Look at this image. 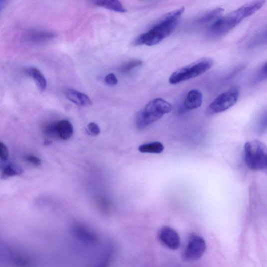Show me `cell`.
<instances>
[{"mask_svg":"<svg viewBox=\"0 0 267 267\" xmlns=\"http://www.w3.org/2000/svg\"><path fill=\"white\" fill-rule=\"evenodd\" d=\"M186 8L170 12L148 32L140 34L133 42L136 46H154L169 37L178 27Z\"/></svg>","mask_w":267,"mask_h":267,"instance_id":"1","label":"cell"},{"mask_svg":"<svg viewBox=\"0 0 267 267\" xmlns=\"http://www.w3.org/2000/svg\"><path fill=\"white\" fill-rule=\"evenodd\" d=\"M265 4V1H254L242 6L212 24L208 28V34L214 38L222 37L235 28L245 19L256 14Z\"/></svg>","mask_w":267,"mask_h":267,"instance_id":"2","label":"cell"},{"mask_svg":"<svg viewBox=\"0 0 267 267\" xmlns=\"http://www.w3.org/2000/svg\"><path fill=\"white\" fill-rule=\"evenodd\" d=\"M244 160L251 170L267 175V146L258 140L248 142L244 148Z\"/></svg>","mask_w":267,"mask_h":267,"instance_id":"3","label":"cell"},{"mask_svg":"<svg viewBox=\"0 0 267 267\" xmlns=\"http://www.w3.org/2000/svg\"><path fill=\"white\" fill-rule=\"evenodd\" d=\"M172 110V105L165 100L162 98L154 100L138 114L136 126L140 130L146 128L165 114L171 112Z\"/></svg>","mask_w":267,"mask_h":267,"instance_id":"4","label":"cell"},{"mask_svg":"<svg viewBox=\"0 0 267 267\" xmlns=\"http://www.w3.org/2000/svg\"><path fill=\"white\" fill-rule=\"evenodd\" d=\"M214 60L203 58L192 64L176 71L169 79L172 84H176L198 78L207 72L213 66Z\"/></svg>","mask_w":267,"mask_h":267,"instance_id":"5","label":"cell"},{"mask_svg":"<svg viewBox=\"0 0 267 267\" xmlns=\"http://www.w3.org/2000/svg\"><path fill=\"white\" fill-rule=\"evenodd\" d=\"M239 96L237 88H233L222 94L210 104L206 114L213 116L226 112L237 103Z\"/></svg>","mask_w":267,"mask_h":267,"instance_id":"6","label":"cell"},{"mask_svg":"<svg viewBox=\"0 0 267 267\" xmlns=\"http://www.w3.org/2000/svg\"><path fill=\"white\" fill-rule=\"evenodd\" d=\"M70 230L72 236L82 245L89 247L100 246L101 244L99 234L86 226L75 224Z\"/></svg>","mask_w":267,"mask_h":267,"instance_id":"7","label":"cell"},{"mask_svg":"<svg viewBox=\"0 0 267 267\" xmlns=\"http://www.w3.org/2000/svg\"><path fill=\"white\" fill-rule=\"evenodd\" d=\"M207 250V244L203 238L192 234L188 238V244L183 253L186 261H194L201 258Z\"/></svg>","mask_w":267,"mask_h":267,"instance_id":"8","label":"cell"},{"mask_svg":"<svg viewBox=\"0 0 267 267\" xmlns=\"http://www.w3.org/2000/svg\"><path fill=\"white\" fill-rule=\"evenodd\" d=\"M16 248L5 247L4 254L8 262L14 267H35L36 262L26 252Z\"/></svg>","mask_w":267,"mask_h":267,"instance_id":"9","label":"cell"},{"mask_svg":"<svg viewBox=\"0 0 267 267\" xmlns=\"http://www.w3.org/2000/svg\"><path fill=\"white\" fill-rule=\"evenodd\" d=\"M158 238L162 244L169 250H176L180 246V238L176 230L169 226L160 229Z\"/></svg>","mask_w":267,"mask_h":267,"instance_id":"10","label":"cell"},{"mask_svg":"<svg viewBox=\"0 0 267 267\" xmlns=\"http://www.w3.org/2000/svg\"><path fill=\"white\" fill-rule=\"evenodd\" d=\"M66 96L70 101L80 107H89L92 104L88 95L74 90H68Z\"/></svg>","mask_w":267,"mask_h":267,"instance_id":"11","label":"cell"},{"mask_svg":"<svg viewBox=\"0 0 267 267\" xmlns=\"http://www.w3.org/2000/svg\"><path fill=\"white\" fill-rule=\"evenodd\" d=\"M203 102V95L198 90H192L187 94L184 105L189 110H196L200 108Z\"/></svg>","mask_w":267,"mask_h":267,"instance_id":"12","label":"cell"},{"mask_svg":"<svg viewBox=\"0 0 267 267\" xmlns=\"http://www.w3.org/2000/svg\"><path fill=\"white\" fill-rule=\"evenodd\" d=\"M26 74L34 80L42 92L46 90L48 86L47 80L40 70L36 68H30L26 70Z\"/></svg>","mask_w":267,"mask_h":267,"instance_id":"13","label":"cell"},{"mask_svg":"<svg viewBox=\"0 0 267 267\" xmlns=\"http://www.w3.org/2000/svg\"><path fill=\"white\" fill-rule=\"evenodd\" d=\"M224 10L222 8H216L204 15L200 18L198 22L201 25H209V28L218 20L222 18L224 14Z\"/></svg>","mask_w":267,"mask_h":267,"instance_id":"14","label":"cell"},{"mask_svg":"<svg viewBox=\"0 0 267 267\" xmlns=\"http://www.w3.org/2000/svg\"><path fill=\"white\" fill-rule=\"evenodd\" d=\"M60 138L64 140L70 139L74 134V126L67 120H62L57 122Z\"/></svg>","mask_w":267,"mask_h":267,"instance_id":"15","label":"cell"},{"mask_svg":"<svg viewBox=\"0 0 267 267\" xmlns=\"http://www.w3.org/2000/svg\"><path fill=\"white\" fill-rule=\"evenodd\" d=\"M100 7L111 10L118 13H126L128 11L122 3L117 0H99L94 3Z\"/></svg>","mask_w":267,"mask_h":267,"instance_id":"16","label":"cell"},{"mask_svg":"<svg viewBox=\"0 0 267 267\" xmlns=\"http://www.w3.org/2000/svg\"><path fill=\"white\" fill-rule=\"evenodd\" d=\"M164 150V144L160 142L145 144L139 148V151L144 154H160Z\"/></svg>","mask_w":267,"mask_h":267,"instance_id":"17","label":"cell"},{"mask_svg":"<svg viewBox=\"0 0 267 267\" xmlns=\"http://www.w3.org/2000/svg\"><path fill=\"white\" fill-rule=\"evenodd\" d=\"M55 38V34L48 32H36L30 34L28 40L34 43H39L51 40Z\"/></svg>","mask_w":267,"mask_h":267,"instance_id":"18","label":"cell"},{"mask_svg":"<svg viewBox=\"0 0 267 267\" xmlns=\"http://www.w3.org/2000/svg\"><path fill=\"white\" fill-rule=\"evenodd\" d=\"M22 170L14 165H9L6 166L2 172V177L4 178L20 176L22 174Z\"/></svg>","mask_w":267,"mask_h":267,"instance_id":"19","label":"cell"},{"mask_svg":"<svg viewBox=\"0 0 267 267\" xmlns=\"http://www.w3.org/2000/svg\"><path fill=\"white\" fill-rule=\"evenodd\" d=\"M143 62L142 60H132L121 66L120 70L122 74H127L133 70L141 66Z\"/></svg>","mask_w":267,"mask_h":267,"instance_id":"20","label":"cell"},{"mask_svg":"<svg viewBox=\"0 0 267 267\" xmlns=\"http://www.w3.org/2000/svg\"><path fill=\"white\" fill-rule=\"evenodd\" d=\"M257 131L260 135L264 134L267 132V110L264 112L258 119Z\"/></svg>","mask_w":267,"mask_h":267,"instance_id":"21","label":"cell"},{"mask_svg":"<svg viewBox=\"0 0 267 267\" xmlns=\"http://www.w3.org/2000/svg\"><path fill=\"white\" fill-rule=\"evenodd\" d=\"M44 132L45 135L52 138H58L57 122L47 125L44 128Z\"/></svg>","mask_w":267,"mask_h":267,"instance_id":"22","label":"cell"},{"mask_svg":"<svg viewBox=\"0 0 267 267\" xmlns=\"http://www.w3.org/2000/svg\"><path fill=\"white\" fill-rule=\"evenodd\" d=\"M267 79V63H266L260 70L257 76L256 82H261Z\"/></svg>","mask_w":267,"mask_h":267,"instance_id":"23","label":"cell"},{"mask_svg":"<svg viewBox=\"0 0 267 267\" xmlns=\"http://www.w3.org/2000/svg\"><path fill=\"white\" fill-rule=\"evenodd\" d=\"M88 131L92 136H98L100 134V129L98 124L95 123H91L88 126Z\"/></svg>","mask_w":267,"mask_h":267,"instance_id":"24","label":"cell"},{"mask_svg":"<svg viewBox=\"0 0 267 267\" xmlns=\"http://www.w3.org/2000/svg\"><path fill=\"white\" fill-rule=\"evenodd\" d=\"M8 150L6 146L2 142H0V158L2 160L6 161L8 159Z\"/></svg>","mask_w":267,"mask_h":267,"instance_id":"25","label":"cell"},{"mask_svg":"<svg viewBox=\"0 0 267 267\" xmlns=\"http://www.w3.org/2000/svg\"><path fill=\"white\" fill-rule=\"evenodd\" d=\"M105 82L108 86H115L118 84V80L114 74H108L105 78Z\"/></svg>","mask_w":267,"mask_h":267,"instance_id":"26","label":"cell"},{"mask_svg":"<svg viewBox=\"0 0 267 267\" xmlns=\"http://www.w3.org/2000/svg\"><path fill=\"white\" fill-rule=\"evenodd\" d=\"M28 162L34 166H39L42 164V160L38 157L34 155H28L26 157Z\"/></svg>","mask_w":267,"mask_h":267,"instance_id":"27","label":"cell"},{"mask_svg":"<svg viewBox=\"0 0 267 267\" xmlns=\"http://www.w3.org/2000/svg\"><path fill=\"white\" fill-rule=\"evenodd\" d=\"M260 40H261V42L267 44V30L263 34Z\"/></svg>","mask_w":267,"mask_h":267,"instance_id":"28","label":"cell"}]
</instances>
